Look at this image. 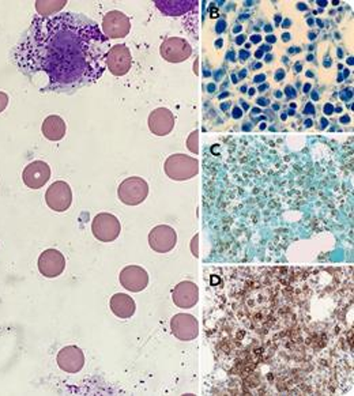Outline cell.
Segmentation results:
<instances>
[{"label": "cell", "mask_w": 354, "mask_h": 396, "mask_svg": "<svg viewBox=\"0 0 354 396\" xmlns=\"http://www.w3.org/2000/svg\"><path fill=\"white\" fill-rule=\"evenodd\" d=\"M111 46L97 22L84 14L64 12L35 18L15 45L12 59L32 84L45 78L41 91L73 93L104 75Z\"/></svg>", "instance_id": "cell-1"}, {"label": "cell", "mask_w": 354, "mask_h": 396, "mask_svg": "<svg viewBox=\"0 0 354 396\" xmlns=\"http://www.w3.org/2000/svg\"><path fill=\"white\" fill-rule=\"evenodd\" d=\"M164 171L167 176L172 180L185 181L198 175L199 162L185 154H174L165 161Z\"/></svg>", "instance_id": "cell-2"}, {"label": "cell", "mask_w": 354, "mask_h": 396, "mask_svg": "<svg viewBox=\"0 0 354 396\" xmlns=\"http://www.w3.org/2000/svg\"><path fill=\"white\" fill-rule=\"evenodd\" d=\"M118 195L122 203L127 206H138L146 200L149 185L142 177H129L119 185Z\"/></svg>", "instance_id": "cell-3"}, {"label": "cell", "mask_w": 354, "mask_h": 396, "mask_svg": "<svg viewBox=\"0 0 354 396\" xmlns=\"http://www.w3.org/2000/svg\"><path fill=\"white\" fill-rule=\"evenodd\" d=\"M130 30H131V21L122 11L113 10V11H109L108 14L104 15V18H102V33L108 40L124 39L126 36H129Z\"/></svg>", "instance_id": "cell-4"}, {"label": "cell", "mask_w": 354, "mask_h": 396, "mask_svg": "<svg viewBox=\"0 0 354 396\" xmlns=\"http://www.w3.org/2000/svg\"><path fill=\"white\" fill-rule=\"evenodd\" d=\"M91 232L98 241L111 243L119 237L122 232V225H120V220H118L113 214L101 213L93 220Z\"/></svg>", "instance_id": "cell-5"}, {"label": "cell", "mask_w": 354, "mask_h": 396, "mask_svg": "<svg viewBox=\"0 0 354 396\" xmlns=\"http://www.w3.org/2000/svg\"><path fill=\"white\" fill-rule=\"evenodd\" d=\"M45 202L48 207L56 213H64L73 202V192L66 181H55L46 189Z\"/></svg>", "instance_id": "cell-6"}, {"label": "cell", "mask_w": 354, "mask_h": 396, "mask_svg": "<svg viewBox=\"0 0 354 396\" xmlns=\"http://www.w3.org/2000/svg\"><path fill=\"white\" fill-rule=\"evenodd\" d=\"M133 66V57L129 46L124 44L112 45L108 57H106V68L115 77L126 75Z\"/></svg>", "instance_id": "cell-7"}, {"label": "cell", "mask_w": 354, "mask_h": 396, "mask_svg": "<svg viewBox=\"0 0 354 396\" xmlns=\"http://www.w3.org/2000/svg\"><path fill=\"white\" fill-rule=\"evenodd\" d=\"M177 244V234L174 227L168 225H158L153 227L149 234V245L158 254H167L172 251Z\"/></svg>", "instance_id": "cell-8"}, {"label": "cell", "mask_w": 354, "mask_h": 396, "mask_svg": "<svg viewBox=\"0 0 354 396\" xmlns=\"http://www.w3.org/2000/svg\"><path fill=\"white\" fill-rule=\"evenodd\" d=\"M171 330L177 339L183 342L194 341L199 335L198 320L192 314L177 313L171 320Z\"/></svg>", "instance_id": "cell-9"}, {"label": "cell", "mask_w": 354, "mask_h": 396, "mask_svg": "<svg viewBox=\"0 0 354 396\" xmlns=\"http://www.w3.org/2000/svg\"><path fill=\"white\" fill-rule=\"evenodd\" d=\"M160 53L169 63H181L192 55V46L184 39L171 37L161 44Z\"/></svg>", "instance_id": "cell-10"}, {"label": "cell", "mask_w": 354, "mask_h": 396, "mask_svg": "<svg viewBox=\"0 0 354 396\" xmlns=\"http://www.w3.org/2000/svg\"><path fill=\"white\" fill-rule=\"evenodd\" d=\"M119 279L124 289L133 293H139L147 287L149 274L139 265H127L120 271Z\"/></svg>", "instance_id": "cell-11"}, {"label": "cell", "mask_w": 354, "mask_h": 396, "mask_svg": "<svg viewBox=\"0 0 354 396\" xmlns=\"http://www.w3.org/2000/svg\"><path fill=\"white\" fill-rule=\"evenodd\" d=\"M66 268V259L57 249H46L39 258V271L46 278L62 275Z\"/></svg>", "instance_id": "cell-12"}, {"label": "cell", "mask_w": 354, "mask_h": 396, "mask_svg": "<svg viewBox=\"0 0 354 396\" xmlns=\"http://www.w3.org/2000/svg\"><path fill=\"white\" fill-rule=\"evenodd\" d=\"M50 178V168L44 161H33L30 162L22 173V180L26 187L32 189H39L44 187Z\"/></svg>", "instance_id": "cell-13"}, {"label": "cell", "mask_w": 354, "mask_h": 396, "mask_svg": "<svg viewBox=\"0 0 354 396\" xmlns=\"http://www.w3.org/2000/svg\"><path fill=\"white\" fill-rule=\"evenodd\" d=\"M57 365L66 373H78L85 365L84 352L77 346H67L57 354Z\"/></svg>", "instance_id": "cell-14"}, {"label": "cell", "mask_w": 354, "mask_h": 396, "mask_svg": "<svg viewBox=\"0 0 354 396\" xmlns=\"http://www.w3.org/2000/svg\"><path fill=\"white\" fill-rule=\"evenodd\" d=\"M149 129L157 136H167L175 129V116L167 108H158L149 116Z\"/></svg>", "instance_id": "cell-15"}, {"label": "cell", "mask_w": 354, "mask_h": 396, "mask_svg": "<svg viewBox=\"0 0 354 396\" xmlns=\"http://www.w3.org/2000/svg\"><path fill=\"white\" fill-rule=\"evenodd\" d=\"M172 299H174L175 305H177L178 308H192L199 301V287L196 286V283L189 282V281L180 282L174 289Z\"/></svg>", "instance_id": "cell-16"}, {"label": "cell", "mask_w": 354, "mask_h": 396, "mask_svg": "<svg viewBox=\"0 0 354 396\" xmlns=\"http://www.w3.org/2000/svg\"><path fill=\"white\" fill-rule=\"evenodd\" d=\"M154 3L162 14L169 17L184 15L198 6L196 0H156Z\"/></svg>", "instance_id": "cell-17"}, {"label": "cell", "mask_w": 354, "mask_h": 396, "mask_svg": "<svg viewBox=\"0 0 354 396\" xmlns=\"http://www.w3.org/2000/svg\"><path fill=\"white\" fill-rule=\"evenodd\" d=\"M109 307H111V310L113 312V314L120 317V319H130L135 313V309H136L133 297H130L124 293L115 294L109 301Z\"/></svg>", "instance_id": "cell-18"}, {"label": "cell", "mask_w": 354, "mask_h": 396, "mask_svg": "<svg viewBox=\"0 0 354 396\" xmlns=\"http://www.w3.org/2000/svg\"><path fill=\"white\" fill-rule=\"evenodd\" d=\"M66 130L67 129H66L64 120L56 115L48 116L43 123V127H41L43 135L48 140H52V142L62 140L66 135Z\"/></svg>", "instance_id": "cell-19"}, {"label": "cell", "mask_w": 354, "mask_h": 396, "mask_svg": "<svg viewBox=\"0 0 354 396\" xmlns=\"http://www.w3.org/2000/svg\"><path fill=\"white\" fill-rule=\"evenodd\" d=\"M67 4L66 0H59V1H36V10L41 17H50V14H55L60 11L64 6Z\"/></svg>", "instance_id": "cell-20"}, {"label": "cell", "mask_w": 354, "mask_h": 396, "mask_svg": "<svg viewBox=\"0 0 354 396\" xmlns=\"http://www.w3.org/2000/svg\"><path fill=\"white\" fill-rule=\"evenodd\" d=\"M198 138H199L198 131H194L191 135H189V136H188V139H187V147H188V149H189V151H191V153H194V154H198V151H199Z\"/></svg>", "instance_id": "cell-21"}, {"label": "cell", "mask_w": 354, "mask_h": 396, "mask_svg": "<svg viewBox=\"0 0 354 396\" xmlns=\"http://www.w3.org/2000/svg\"><path fill=\"white\" fill-rule=\"evenodd\" d=\"M7 105H8V95L0 91V113L7 108Z\"/></svg>", "instance_id": "cell-22"}, {"label": "cell", "mask_w": 354, "mask_h": 396, "mask_svg": "<svg viewBox=\"0 0 354 396\" xmlns=\"http://www.w3.org/2000/svg\"><path fill=\"white\" fill-rule=\"evenodd\" d=\"M198 243H199V237H198V234L192 238V241H191V252H192V255L195 256V258H198Z\"/></svg>", "instance_id": "cell-23"}]
</instances>
